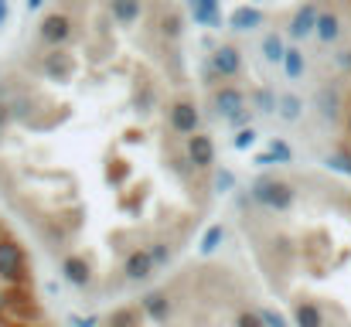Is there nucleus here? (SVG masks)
Here are the masks:
<instances>
[{
    "label": "nucleus",
    "instance_id": "nucleus-1",
    "mask_svg": "<svg viewBox=\"0 0 351 327\" xmlns=\"http://www.w3.org/2000/svg\"><path fill=\"white\" fill-rule=\"evenodd\" d=\"M249 195H252L256 205L273 208V212H290L293 202H297V188L290 181H280V178H269V174L256 178L252 188H249Z\"/></svg>",
    "mask_w": 351,
    "mask_h": 327
},
{
    "label": "nucleus",
    "instance_id": "nucleus-2",
    "mask_svg": "<svg viewBox=\"0 0 351 327\" xmlns=\"http://www.w3.org/2000/svg\"><path fill=\"white\" fill-rule=\"evenodd\" d=\"M0 280H3L7 287H24V283L31 280L24 245L14 242V239H7V235H0Z\"/></svg>",
    "mask_w": 351,
    "mask_h": 327
},
{
    "label": "nucleus",
    "instance_id": "nucleus-3",
    "mask_svg": "<svg viewBox=\"0 0 351 327\" xmlns=\"http://www.w3.org/2000/svg\"><path fill=\"white\" fill-rule=\"evenodd\" d=\"M167 130L174 133V136H191V133H198L202 130V112H198V103L195 99H188V96H181V99H174V103H167Z\"/></svg>",
    "mask_w": 351,
    "mask_h": 327
},
{
    "label": "nucleus",
    "instance_id": "nucleus-4",
    "mask_svg": "<svg viewBox=\"0 0 351 327\" xmlns=\"http://www.w3.org/2000/svg\"><path fill=\"white\" fill-rule=\"evenodd\" d=\"M38 38H41V45H48V48H65V45L75 38V21H72L65 10H51V14L38 24Z\"/></svg>",
    "mask_w": 351,
    "mask_h": 327
},
{
    "label": "nucleus",
    "instance_id": "nucleus-5",
    "mask_svg": "<svg viewBox=\"0 0 351 327\" xmlns=\"http://www.w3.org/2000/svg\"><path fill=\"white\" fill-rule=\"evenodd\" d=\"M184 154H188V160L195 164V171H212L215 167V157H219V150H215V140L208 136V133H191V136H184Z\"/></svg>",
    "mask_w": 351,
    "mask_h": 327
},
{
    "label": "nucleus",
    "instance_id": "nucleus-6",
    "mask_svg": "<svg viewBox=\"0 0 351 327\" xmlns=\"http://www.w3.org/2000/svg\"><path fill=\"white\" fill-rule=\"evenodd\" d=\"M212 106H215V112L222 119H229V116H235V112H242V109L249 106V96L239 86H232V82H219L212 89Z\"/></svg>",
    "mask_w": 351,
    "mask_h": 327
},
{
    "label": "nucleus",
    "instance_id": "nucleus-7",
    "mask_svg": "<svg viewBox=\"0 0 351 327\" xmlns=\"http://www.w3.org/2000/svg\"><path fill=\"white\" fill-rule=\"evenodd\" d=\"M41 72L55 82H65L75 75V55H69L65 48H51L45 58H41Z\"/></svg>",
    "mask_w": 351,
    "mask_h": 327
},
{
    "label": "nucleus",
    "instance_id": "nucleus-8",
    "mask_svg": "<svg viewBox=\"0 0 351 327\" xmlns=\"http://www.w3.org/2000/svg\"><path fill=\"white\" fill-rule=\"evenodd\" d=\"M154 256H150V249L143 245V249H130L126 252V259H123V276L130 280V283H140V280H150L154 276Z\"/></svg>",
    "mask_w": 351,
    "mask_h": 327
},
{
    "label": "nucleus",
    "instance_id": "nucleus-9",
    "mask_svg": "<svg viewBox=\"0 0 351 327\" xmlns=\"http://www.w3.org/2000/svg\"><path fill=\"white\" fill-rule=\"evenodd\" d=\"M212 69L219 72V79L226 82V79H239L242 75V51L235 48V45H219L215 51H212Z\"/></svg>",
    "mask_w": 351,
    "mask_h": 327
},
{
    "label": "nucleus",
    "instance_id": "nucleus-10",
    "mask_svg": "<svg viewBox=\"0 0 351 327\" xmlns=\"http://www.w3.org/2000/svg\"><path fill=\"white\" fill-rule=\"evenodd\" d=\"M62 276H65L75 290L93 287V266H89L86 256H79V252H69V256L62 259Z\"/></svg>",
    "mask_w": 351,
    "mask_h": 327
},
{
    "label": "nucleus",
    "instance_id": "nucleus-11",
    "mask_svg": "<svg viewBox=\"0 0 351 327\" xmlns=\"http://www.w3.org/2000/svg\"><path fill=\"white\" fill-rule=\"evenodd\" d=\"M140 311H143L154 324H167L171 314H174L167 290H150V293H143V297H140Z\"/></svg>",
    "mask_w": 351,
    "mask_h": 327
},
{
    "label": "nucleus",
    "instance_id": "nucleus-12",
    "mask_svg": "<svg viewBox=\"0 0 351 327\" xmlns=\"http://www.w3.org/2000/svg\"><path fill=\"white\" fill-rule=\"evenodd\" d=\"M263 24H266V14H263L259 3H242V7H235L229 14V27L239 31V34H249V31H256Z\"/></svg>",
    "mask_w": 351,
    "mask_h": 327
},
{
    "label": "nucleus",
    "instance_id": "nucleus-13",
    "mask_svg": "<svg viewBox=\"0 0 351 327\" xmlns=\"http://www.w3.org/2000/svg\"><path fill=\"white\" fill-rule=\"evenodd\" d=\"M317 14H321L317 3H304V7H297L293 17H290V27H287L290 38H297V41H300V38H311L314 27H317Z\"/></svg>",
    "mask_w": 351,
    "mask_h": 327
},
{
    "label": "nucleus",
    "instance_id": "nucleus-14",
    "mask_svg": "<svg viewBox=\"0 0 351 327\" xmlns=\"http://www.w3.org/2000/svg\"><path fill=\"white\" fill-rule=\"evenodd\" d=\"M195 24L202 27H222V0H188Z\"/></svg>",
    "mask_w": 351,
    "mask_h": 327
},
{
    "label": "nucleus",
    "instance_id": "nucleus-15",
    "mask_svg": "<svg viewBox=\"0 0 351 327\" xmlns=\"http://www.w3.org/2000/svg\"><path fill=\"white\" fill-rule=\"evenodd\" d=\"M106 7H110V17L119 27H130L143 17V0H110Z\"/></svg>",
    "mask_w": 351,
    "mask_h": 327
},
{
    "label": "nucleus",
    "instance_id": "nucleus-16",
    "mask_svg": "<svg viewBox=\"0 0 351 327\" xmlns=\"http://www.w3.org/2000/svg\"><path fill=\"white\" fill-rule=\"evenodd\" d=\"M314 34H317V41L335 45V41L341 38V14H338V10H321V14H317V27H314Z\"/></svg>",
    "mask_w": 351,
    "mask_h": 327
},
{
    "label": "nucleus",
    "instance_id": "nucleus-17",
    "mask_svg": "<svg viewBox=\"0 0 351 327\" xmlns=\"http://www.w3.org/2000/svg\"><path fill=\"white\" fill-rule=\"evenodd\" d=\"M324 311L317 307V304H311V300H300L297 307H293V327H324Z\"/></svg>",
    "mask_w": 351,
    "mask_h": 327
},
{
    "label": "nucleus",
    "instance_id": "nucleus-18",
    "mask_svg": "<svg viewBox=\"0 0 351 327\" xmlns=\"http://www.w3.org/2000/svg\"><path fill=\"white\" fill-rule=\"evenodd\" d=\"M157 27H160V34H164L167 41H178V38L184 34V17H181L174 7H167V10H160V17H157Z\"/></svg>",
    "mask_w": 351,
    "mask_h": 327
},
{
    "label": "nucleus",
    "instance_id": "nucleus-19",
    "mask_svg": "<svg viewBox=\"0 0 351 327\" xmlns=\"http://www.w3.org/2000/svg\"><path fill=\"white\" fill-rule=\"evenodd\" d=\"M276 116L287 119V123H297V119L304 116V99H300L297 93H280V99H276Z\"/></svg>",
    "mask_w": 351,
    "mask_h": 327
},
{
    "label": "nucleus",
    "instance_id": "nucleus-20",
    "mask_svg": "<svg viewBox=\"0 0 351 327\" xmlns=\"http://www.w3.org/2000/svg\"><path fill=\"white\" fill-rule=\"evenodd\" d=\"M276 93L269 89V86H256L252 93H249V106L256 109V112H263V116H273L276 112Z\"/></svg>",
    "mask_w": 351,
    "mask_h": 327
},
{
    "label": "nucleus",
    "instance_id": "nucleus-21",
    "mask_svg": "<svg viewBox=\"0 0 351 327\" xmlns=\"http://www.w3.org/2000/svg\"><path fill=\"white\" fill-rule=\"evenodd\" d=\"M280 65H283L287 79H293V82L304 79V72H307V58H304V51H300V48H290V45H287V55H283Z\"/></svg>",
    "mask_w": 351,
    "mask_h": 327
},
{
    "label": "nucleus",
    "instance_id": "nucleus-22",
    "mask_svg": "<svg viewBox=\"0 0 351 327\" xmlns=\"http://www.w3.org/2000/svg\"><path fill=\"white\" fill-rule=\"evenodd\" d=\"M140 321H143L140 304H136V307H117V311L106 317V327H140Z\"/></svg>",
    "mask_w": 351,
    "mask_h": 327
},
{
    "label": "nucleus",
    "instance_id": "nucleus-23",
    "mask_svg": "<svg viewBox=\"0 0 351 327\" xmlns=\"http://www.w3.org/2000/svg\"><path fill=\"white\" fill-rule=\"evenodd\" d=\"M317 109H321V116H324V119H338V112H341V99H338V93H335L331 86H321V89H317Z\"/></svg>",
    "mask_w": 351,
    "mask_h": 327
},
{
    "label": "nucleus",
    "instance_id": "nucleus-24",
    "mask_svg": "<svg viewBox=\"0 0 351 327\" xmlns=\"http://www.w3.org/2000/svg\"><path fill=\"white\" fill-rule=\"evenodd\" d=\"M283 55H287V41H283V34L269 31V34L263 38V58L276 65V62H283Z\"/></svg>",
    "mask_w": 351,
    "mask_h": 327
},
{
    "label": "nucleus",
    "instance_id": "nucleus-25",
    "mask_svg": "<svg viewBox=\"0 0 351 327\" xmlns=\"http://www.w3.org/2000/svg\"><path fill=\"white\" fill-rule=\"evenodd\" d=\"M226 242V225H212L205 235H202V256H212V252H219V245Z\"/></svg>",
    "mask_w": 351,
    "mask_h": 327
},
{
    "label": "nucleus",
    "instance_id": "nucleus-26",
    "mask_svg": "<svg viewBox=\"0 0 351 327\" xmlns=\"http://www.w3.org/2000/svg\"><path fill=\"white\" fill-rule=\"evenodd\" d=\"M167 167L181 178V181H188L191 174H195V164L188 160V154H171V160H167Z\"/></svg>",
    "mask_w": 351,
    "mask_h": 327
},
{
    "label": "nucleus",
    "instance_id": "nucleus-27",
    "mask_svg": "<svg viewBox=\"0 0 351 327\" xmlns=\"http://www.w3.org/2000/svg\"><path fill=\"white\" fill-rule=\"evenodd\" d=\"M157 99H160L157 89H154L150 82H140V89H136V106L143 109V112H150V109L157 106Z\"/></svg>",
    "mask_w": 351,
    "mask_h": 327
},
{
    "label": "nucleus",
    "instance_id": "nucleus-28",
    "mask_svg": "<svg viewBox=\"0 0 351 327\" xmlns=\"http://www.w3.org/2000/svg\"><path fill=\"white\" fill-rule=\"evenodd\" d=\"M269 154L276 157V164H293V150H290V143L280 140V136L269 140Z\"/></svg>",
    "mask_w": 351,
    "mask_h": 327
},
{
    "label": "nucleus",
    "instance_id": "nucleus-29",
    "mask_svg": "<svg viewBox=\"0 0 351 327\" xmlns=\"http://www.w3.org/2000/svg\"><path fill=\"white\" fill-rule=\"evenodd\" d=\"M212 188H215V191H222V195L235 191V174L229 171V167H219V171H215V178H212Z\"/></svg>",
    "mask_w": 351,
    "mask_h": 327
},
{
    "label": "nucleus",
    "instance_id": "nucleus-30",
    "mask_svg": "<svg viewBox=\"0 0 351 327\" xmlns=\"http://www.w3.org/2000/svg\"><path fill=\"white\" fill-rule=\"evenodd\" d=\"M232 147L235 150H252V147H256V126H242V130H235Z\"/></svg>",
    "mask_w": 351,
    "mask_h": 327
},
{
    "label": "nucleus",
    "instance_id": "nucleus-31",
    "mask_svg": "<svg viewBox=\"0 0 351 327\" xmlns=\"http://www.w3.org/2000/svg\"><path fill=\"white\" fill-rule=\"evenodd\" d=\"M147 249H150V256H154V266H157V269H160V266H167V263H171V256H174L167 242H150Z\"/></svg>",
    "mask_w": 351,
    "mask_h": 327
},
{
    "label": "nucleus",
    "instance_id": "nucleus-32",
    "mask_svg": "<svg viewBox=\"0 0 351 327\" xmlns=\"http://www.w3.org/2000/svg\"><path fill=\"white\" fill-rule=\"evenodd\" d=\"M259 317H263L266 327H290V321H287L276 307H259Z\"/></svg>",
    "mask_w": 351,
    "mask_h": 327
},
{
    "label": "nucleus",
    "instance_id": "nucleus-33",
    "mask_svg": "<svg viewBox=\"0 0 351 327\" xmlns=\"http://www.w3.org/2000/svg\"><path fill=\"white\" fill-rule=\"evenodd\" d=\"M252 119H256V109H252V106H245L242 112H235V116H229L226 123H229L232 130H242V126H252Z\"/></svg>",
    "mask_w": 351,
    "mask_h": 327
},
{
    "label": "nucleus",
    "instance_id": "nucleus-34",
    "mask_svg": "<svg viewBox=\"0 0 351 327\" xmlns=\"http://www.w3.org/2000/svg\"><path fill=\"white\" fill-rule=\"evenodd\" d=\"M235 327H266V324H263L259 311H239L235 314Z\"/></svg>",
    "mask_w": 351,
    "mask_h": 327
},
{
    "label": "nucleus",
    "instance_id": "nucleus-35",
    "mask_svg": "<svg viewBox=\"0 0 351 327\" xmlns=\"http://www.w3.org/2000/svg\"><path fill=\"white\" fill-rule=\"evenodd\" d=\"M10 116H14V119H31V103H27V96L10 99Z\"/></svg>",
    "mask_w": 351,
    "mask_h": 327
},
{
    "label": "nucleus",
    "instance_id": "nucleus-36",
    "mask_svg": "<svg viewBox=\"0 0 351 327\" xmlns=\"http://www.w3.org/2000/svg\"><path fill=\"white\" fill-rule=\"evenodd\" d=\"M14 116H10V103L0 96V130H7V123H10Z\"/></svg>",
    "mask_w": 351,
    "mask_h": 327
},
{
    "label": "nucleus",
    "instance_id": "nucleus-37",
    "mask_svg": "<svg viewBox=\"0 0 351 327\" xmlns=\"http://www.w3.org/2000/svg\"><path fill=\"white\" fill-rule=\"evenodd\" d=\"M69 324L72 327H96L99 324V317H69Z\"/></svg>",
    "mask_w": 351,
    "mask_h": 327
},
{
    "label": "nucleus",
    "instance_id": "nucleus-38",
    "mask_svg": "<svg viewBox=\"0 0 351 327\" xmlns=\"http://www.w3.org/2000/svg\"><path fill=\"white\" fill-rule=\"evenodd\" d=\"M252 164H256V167H269V164H276V157H273V154L266 150V154H259V157H256Z\"/></svg>",
    "mask_w": 351,
    "mask_h": 327
},
{
    "label": "nucleus",
    "instance_id": "nucleus-39",
    "mask_svg": "<svg viewBox=\"0 0 351 327\" xmlns=\"http://www.w3.org/2000/svg\"><path fill=\"white\" fill-rule=\"evenodd\" d=\"M7 17H10V0H0V27L7 24Z\"/></svg>",
    "mask_w": 351,
    "mask_h": 327
},
{
    "label": "nucleus",
    "instance_id": "nucleus-40",
    "mask_svg": "<svg viewBox=\"0 0 351 327\" xmlns=\"http://www.w3.org/2000/svg\"><path fill=\"white\" fill-rule=\"evenodd\" d=\"M41 7H45V0H27V14L31 10H41Z\"/></svg>",
    "mask_w": 351,
    "mask_h": 327
},
{
    "label": "nucleus",
    "instance_id": "nucleus-41",
    "mask_svg": "<svg viewBox=\"0 0 351 327\" xmlns=\"http://www.w3.org/2000/svg\"><path fill=\"white\" fill-rule=\"evenodd\" d=\"M0 136H3V130H0Z\"/></svg>",
    "mask_w": 351,
    "mask_h": 327
},
{
    "label": "nucleus",
    "instance_id": "nucleus-42",
    "mask_svg": "<svg viewBox=\"0 0 351 327\" xmlns=\"http://www.w3.org/2000/svg\"><path fill=\"white\" fill-rule=\"evenodd\" d=\"M252 3H259V0H252Z\"/></svg>",
    "mask_w": 351,
    "mask_h": 327
}]
</instances>
